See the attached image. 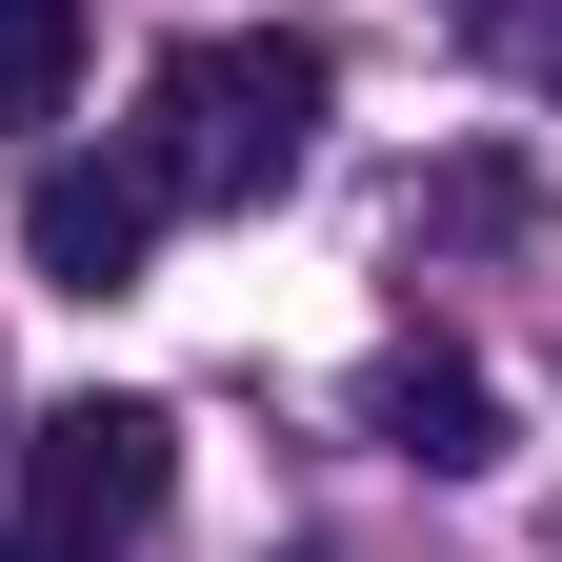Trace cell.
Returning <instances> with one entry per match:
<instances>
[{
	"label": "cell",
	"mask_w": 562,
	"mask_h": 562,
	"mask_svg": "<svg viewBox=\"0 0 562 562\" xmlns=\"http://www.w3.org/2000/svg\"><path fill=\"white\" fill-rule=\"evenodd\" d=\"M81 101V0H0V121H60Z\"/></svg>",
	"instance_id": "5b68a950"
},
{
	"label": "cell",
	"mask_w": 562,
	"mask_h": 562,
	"mask_svg": "<svg viewBox=\"0 0 562 562\" xmlns=\"http://www.w3.org/2000/svg\"><path fill=\"white\" fill-rule=\"evenodd\" d=\"M362 422L422 482H482V462H503V382H482L462 341H382V362H362Z\"/></svg>",
	"instance_id": "277c9868"
},
{
	"label": "cell",
	"mask_w": 562,
	"mask_h": 562,
	"mask_svg": "<svg viewBox=\"0 0 562 562\" xmlns=\"http://www.w3.org/2000/svg\"><path fill=\"white\" fill-rule=\"evenodd\" d=\"M161 482H181V422L161 402H60L41 442H21V542L41 562H101L161 522Z\"/></svg>",
	"instance_id": "7a4b0ae2"
},
{
	"label": "cell",
	"mask_w": 562,
	"mask_h": 562,
	"mask_svg": "<svg viewBox=\"0 0 562 562\" xmlns=\"http://www.w3.org/2000/svg\"><path fill=\"white\" fill-rule=\"evenodd\" d=\"M522 222V161H442V181H422V241H503Z\"/></svg>",
	"instance_id": "8992f818"
},
{
	"label": "cell",
	"mask_w": 562,
	"mask_h": 562,
	"mask_svg": "<svg viewBox=\"0 0 562 562\" xmlns=\"http://www.w3.org/2000/svg\"><path fill=\"white\" fill-rule=\"evenodd\" d=\"M341 101V60L302 21H261V41H181L161 60V121H140V181L161 201H281L302 181V140Z\"/></svg>",
	"instance_id": "6da1fadb"
},
{
	"label": "cell",
	"mask_w": 562,
	"mask_h": 562,
	"mask_svg": "<svg viewBox=\"0 0 562 562\" xmlns=\"http://www.w3.org/2000/svg\"><path fill=\"white\" fill-rule=\"evenodd\" d=\"M0 562H41V542H0Z\"/></svg>",
	"instance_id": "ba28073f"
},
{
	"label": "cell",
	"mask_w": 562,
	"mask_h": 562,
	"mask_svg": "<svg viewBox=\"0 0 562 562\" xmlns=\"http://www.w3.org/2000/svg\"><path fill=\"white\" fill-rule=\"evenodd\" d=\"M21 261L60 281V302H121V281L161 261V181H140V140H121V161H41V181H21Z\"/></svg>",
	"instance_id": "3957f363"
},
{
	"label": "cell",
	"mask_w": 562,
	"mask_h": 562,
	"mask_svg": "<svg viewBox=\"0 0 562 562\" xmlns=\"http://www.w3.org/2000/svg\"><path fill=\"white\" fill-rule=\"evenodd\" d=\"M442 21H462L482 60H542V41H562V0H442Z\"/></svg>",
	"instance_id": "52a82bcc"
}]
</instances>
